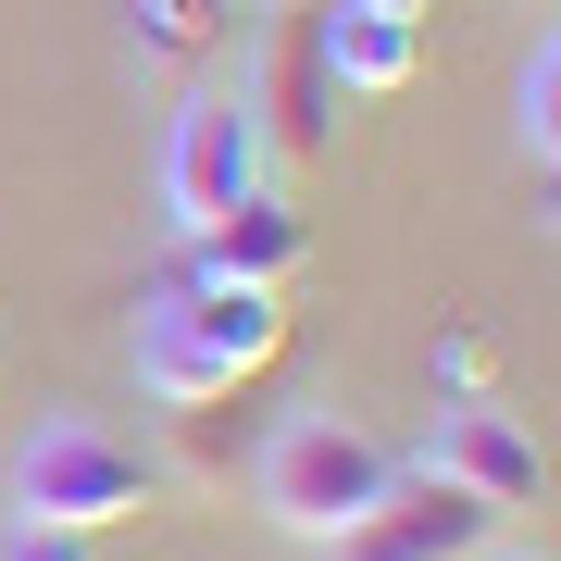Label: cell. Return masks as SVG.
Returning a JSON list of instances; mask_svg holds the SVG:
<instances>
[{"instance_id": "9", "label": "cell", "mask_w": 561, "mask_h": 561, "mask_svg": "<svg viewBox=\"0 0 561 561\" xmlns=\"http://www.w3.org/2000/svg\"><path fill=\"white\" fill-rule=\"evenodd\" d=\"M324 62L350 101H387L424 62V0H324Z\"/></svg>"}, {"instance_id": "1", "label": "cell", "mask_w": 561, "mask_h": 561, "mask_svg": "<svg viewBox=\"0 0 561 561\" xmlns=\"http://www.w3.org/2000/svg\"><path fill=\"white\" fill-rule=\"evenodd\" d=\"M287 350V287H238V275H187L138 312V375L162 412H213L250 375H275Z\"/></svg>"}, {"instance_id": "11", "label": "cell", "mask_w": 561, "mask_h": 561, "mask_svg": "<svg viewBox=\"0 0 561 561\" xmlns=\"http://www.w3.org/2000/svg\"><path fill=\"white\" fill-rule=\"evenodd\" d=\"M524 162H537V175L561 162V50L549 38H537V62H524Z\"/></svg>"}, {"instance_id": "8", "label": "cell", "mask_w": 561, "mask_h": 561, "mask_svg": "<svg viewBox=\"0 0 561 561\" xmlns=\"http://www.w3.org/2000/svg\"><path fill=\"white\" fill-rule=\"evenodd\" d=\"M201 275H238V287H287L300 275V250H312V213L287 201V187H238V201H225L201 238Z\"/></svg>"}, {"instance_id": "13", "label": "cell", "mask_w": 561, "mask_h": 561, "mask_svg": "<svg viewBox=\"0 0 561 561\" xmlns=\"http://www.w3.org/2000/svg\"><path fill=\"white\" fill-rule=\"evenodd\" d=\"M262 13H324V0H262Z\"/></svg>"}, {"instance_id": "5", "label": "cell", "mask_w": 561, "mask_h": 561, "mask_svg": "<svg viewBox=\"0 0 561 561\" xmlns=\"http://www.w3.org/2000/svg\"><path fill=\"white\" fill-rule=\"evenodd\" d=\"M486 537H500V512L424 461V474H387L375 486V512L337 537V561H486Z\"/></svg>"}, {"instance_id": "6", "label": "cell", "mask_w": 561, "mask_h": 561, "mask_svg": "<svg viewBox=\"0 0 561 561\" xmlns=\"http://www.w3.org/2000/svg\"><path fill=\"white\" fill-rule=\"evenodd\" d=\"M238 187H262V138H250V113L225 101V88L175 101V138H162V213H175V238H201V225L238 201Z\"/></svg>"}, {"instance_id": "14", "label": "cell", "mask_w": 561, "mask_h": 561, "mask_svg": "<svg viewBox=\"0 0 561 561\" xmlns=\"http://www.w3.org/2000/svg\"><path fill=\"white\" fill-rule=\"evenodd\" d=\"M0 362H13V337H0Z\"/></svg>"}, {"instance_id": "7", "label": "cell", "mask_w": 561, "mask_h": 561, "mask_svg": "<svg viewBox=\"0 0 561 561\" xmlns=\"http://www.w3.org/2000/svg\"><path fill=\"white\" fill-rule=\"evenodd\" d=\"M424 461H437L449 486H474L486 512H537V500H549V449L524 437L500 400H449L437 437H424Z\"/></svg>"}, {"instance_id": "2", "label": "cell", "mask_w": 561, "mask_h": 561, "mask_svg": "<svg viewBox=\"0 0 561 561\" xmlns=\"http://www.w3.org/2000/svg\"><path fill=\"white\" fill-rule=\"evenodd\" d=\"M400 474V461H387L375 437H362L350 412H287L275 437H262V512L287 524V537H312V549H337L362 512H375V486Z\"/></svg>"}, {"instance_id": "4", "label": "cell", "mask_w": 561, "mask_h": 561, "mask_svg": "<svg viewBox=\"0 0 561 561\" xmlns=\"http://www.w3.org/2000/svg\"><path fill=\"white\" fill-rule=\"evenodd\" d=\"M262 162H312L337 150V62H324V13H275V38H262V76L238 88Z\"/></svg>"}, {"instance_id": "12", "label": "cell", "mask_w": 561, "mask_h": 561, "mask_svg": "<svg viewBox=\"0 0 561 561\" xmlns=\"http://www.w3.org/2000/svg\"><path fill=\"white\" fill-rule=\"evenodd\" d=\"M0 561H101V537H88V524H25V512H13Z\"/></svg>"}, {"instance_id": "3", "label": "cell", "mask_w": 561, "mask_h": 561, "mask_svg": "<svg viewBox=\"0 0 561 561\" xmlns=\"http://www.w3.org/2000/svg\"><path fill=\"white\" fill-rule=\"evenodd\" d=\"M150 500H162V474L113 437V424H88V412H50L38 437L13 449V512L25 524H88V537H113V524H138Z\"/></svg>"}, {"instance_id": "10", "label": "cell", "mask_w": 561, "mask_h": 561, "mask_svg": "<svg viewBox=\"0 0 561 561\" xmlns=\"http://www.w3.org/2000/svg\"><path fill=\"white\" fill-rule=\"evenodd\" d=\"M125 13H138V50L150 62H201L225 25H238V0H125Z\"/></svg>"}]
</instances>
